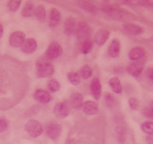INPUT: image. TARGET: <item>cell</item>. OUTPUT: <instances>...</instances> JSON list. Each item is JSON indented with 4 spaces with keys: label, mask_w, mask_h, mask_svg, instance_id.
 <instances>
[{
    "label": "cell",
    "mask_w": 153,
    "mask_h": 144,
    "mask_svg": "<svg viewBox=\"0 0 153 144\" xmlns=\"http://www.w3.org/2000/svg\"><path fill=\"white\" fill-rule=\"evenodd\" d=\"M54 73V66L46 57L39 58L36 62V74L39 78L49 77Z\"/></svg>",
    "instance_id": "obj_1"
},
{
    "label": "cell",
    "mask_w": 153,
    "mask_h": 144,
    "mask_svg": "<svg viewBox=\"0 0 153 144\" xmlns=\"http://www.w3.org/2000/svg\"><path fill=\"white\" fill-rule=\"evenodd\" d=\"M25 130L30 137H38L43 133L44 128L39 121L36 119H30L25 125Z\"/></svg>",
    "instance_id": "obj_2"
},
{
    "label": "cell",
    "mask_w": 153,
    "mask_h": 144,
    "mask_svg": "<svg viewBox=\"0 0 153 144\" xmlns=\"http://www.w3.org/2000/svg\"><path fill=\"white\" fill-rule=\"evenodd\" d=\"M43 128L47 137L52 140H56L59 137L62 130L61 125L57 122H48Z\"/></svg>",
    "instance_id": "obj_3"
},
{
    "label": "cell",
    "mask_w": 153,
    "mask_h": 144,
    "mask_svg": "<svg viewBox=\"0 0 153 144\" xmlns=\"http://www.w3.org/2000/svg\"><path fill=\"white\" fill-rule=\"evenodd\" d=\"M76 33L77 38L81 41L88 40V38L92 33V29L90 26L85 22H80L76 25Z\"/></svg>",
    "instance_id": "obj_4"
},
{
    "label": "cell",
    "mask_w": 153,
    "mask_h": 144,
    "mask_svg": "<svg viewBox=\"0 0 153 144\" xmlns=\"http://www.w3.org/2000/svg\"><path fill=\"white\" fill-rule=\"evenodd\" d=\"M104 12L108 15L109 16L112 18L118 20H126V19H132V16L130 13H127V12L122 11L117 9H113L112 7H105L103 9Z\"/></svg>",
    "instance_id": "obj_5"
},
{
    "label": "cell",
    "mask_w": 153,
    "mask_h": 144,
    "mask_svg": "<svg viewBox=\"0 0 153 144\" xmlns=\"http://www.w3.org/2000/svg\"><path fill=\"white\" fill-rule=\"evenodd\" d=\"M62 54V48L61 45L56 42H54V43H52L48 47L45 52V57L49 60H54L59 57Z\"/></svg>",
    "instance_id": "obj_6"
},
{
    "label": "cell",
    "mask_w": 153,
    "mask_h": 144,
    "mask_svg": "<svg viewBox=\"0 0 153 144\" xmlns=\"http://www.w3.org/2000/svg\"><path fill=\"white\" fill-rule=\"evenodd\" d=\"M53 112L58 118L63 119V118H65L69 115L70 110H69V107L67 105V103H64V102H60V103H58L55 105L54 108H53Z\"/></svg>",
    "instance_id": "obj_7"
},
{
    "label": "cell",
    "mask_w": 153,
    "mask_h": 144,
    "mask_svg": "<svg viewBox=\"0 0 153 144\" xmlns=\"http://www.w3.org/2000/svg\"><path fill=\"white\" fill-rule=\"evenodd\" d=\"M25 40V33L20 32V31H16V32L12 33L10 37H9V44L13 47L18 48V47L22 46Z\"/></svg>",
    "instance_id": "obj_8"
},
{
    "label": "cell",
    "mask_w": 153,
    "mask_h": 144,
    "mask_svg": "<svg viewBox=\"0 0 153 144\" xmlns=\"http://www.w3.org/2000/svg\"><path fill=\"white\" fill-rule=\"evenodd\" d=\"M61 13L57 9L55 8L51 9L49 15V19H48V22L50 27L54 28L58 26L61 22Z\"/></svg>",
    "instance_id": "obj_9"
},
{
    "label": "cell",
    "mask_w": 153,
    "mask_h": 144,
    "mask_svg": "<svg viewBox=\"0 0 153 144\" xmlns=\"http://www.w3.org/2000/svg\"><path fill=\"white\" fill-rule=\"evenodd\" d=\"M144 69V65L142 62H135L128 66L126 70L133 77H139Z\"/></svg>",
    "instance_id": "obj_10"
},
{
    "label": "cell",
    "mask_w": 153,
    "mask_h": 144,
    "mask_svg": "<svg viewBox=\"0 0 153 144\" xmlns=\"http://www.w3.org/2000/svg\"><path fill=\"white\" fill-rule=\"evenodd\" d=\"M33 96L36 101L43 104L49 103L52 99L49 93L44 90H36L33 94Z\"/></svg>",
    "instance_id": "obj_11"
},
{
    "label": "cell",
    "mask_w": 153,
    "mask_h": 144,
    "mask_svg": "<svg viewBox=\"0 0 153 144\" xmlns=\"http://www.w3.org/2000/svg\"><path fill=\"white\" fill-rule=\"evenodd\" d=\"M37 46H38V44H37L36 40H34L33 38H29L24 41L23 44L21 46V49H22V52L25 53L31 54L36 50Z\"/></svg>",
    "instance_id": "obj_12"
},
{
    "label": "cell",
    "mask_w": 153,
    "mask_h": 144,
    "mask_svg": "<svg viewBox=\"0 0 153 144\" xmlns=\"http://www.w3.org/2000/svg\"><path fill=\"white\" fill-rule=\"evenodd\" d=\"M82 109V111L88 116L96 115L98 113L99 110L97 103L93 101H85V103H83Z\"/></svg>",
    "instance_id": "obj_13"
},
{
    "label": "cell",
    "mask_w": 153,
    "mask_h": 144,
    "mask_svg": "<svg viewBox=\"0 0 153 144\" xmlns=\"http://www.w3.org/2000/svg\"><path fill=\"white\" fill-rule=\"evenodd\" d=\"M146 55L145 49L140 46L134 47L128 52V58L131 61H138L142 60Z\"/></svg>",
    "instance_id": "obj_14"
},
{
    "label": "cell",
    "mask_w": 153,
    "mask_h": 144,
    "mask_svg": "<svg viewBox=\"0 0 153 144\" xmlns=\"http://www.w3.org/2000/svg\"><path fill=\"white\" fill-rule=\"evenodd\" d=\"M123 29L126 33L132 36H138L144 32V29L142 26L133 23H125L123 25Z\"/></svg>",
    "instance_id": "obj_15"
},
{
    "label": "cell",
    "mask_w": 153,
    "mask_h": 144,
    "mask_svg": "<svg viewBox=\"0 0 153 144\" xmlns=\"http://www.w3.org/2000/svg\"><path fill=\"white\" fill-rule=\"evenodd\" d=\"M120 49H121V44L120 42L118 40H113L111 43L109 44L108 48V55L112 58H116L119 56V53H120Z\"/></svg>",
    "instance_id": "obj_16"
},
{
    "label": "cell",
    "mask_w": 153,
    "mask_h": 144,
    "mask_svg": "<svg viewBox=\"0 0 153 144\" xmlns=\"http://www.w3.org/2000/svg\"><path fill=\"white\" fill-rule=\"evenodd\" d=\"M90 90L92 96L96 99H99L102 94V85L98 78H95L91 82Z\"/></svg>",
    "instance_id": "obj_17"
},
{
    "label": "cell",
    "mask_w": 153,
    "mask_h": 144,
    "mask_svg": "<svg viewBox=\"0 0 153 144\" xmlns=\"http://www.w3.org/2000/svg\"><path fill=\"white\" fill-rule=\"evenodd\" d=\"M110 33L106 29H99L95 36V42L98 46L104 45L109 38Z\"/></svg>",
    "instance_id": "obj_18"
},
{
    "label": "cell",
    "mask_w": 153,
    "mask_h": 144,
    "mask_svg": "<svg viewBox=\"0 0 153 144\" xmlns=\"http://www.w3.org/2000/svg\"><path fill=\"white\" fill-rule=\"evenodd\" d=\"M77 4L82 10L86 13L91 14H96L98 13V7L92 2L87 1H78Z\"/></svg>",
    "instance_id": "obj_19"
},
{
    "label": "cell",
    "mask_w": 153,
    "mask_h": 144,
    "mask_svg": "<svg viewBox=\"0 0 153 144\" xmlns=\"http://www.w3.org/2000/svg\"><path fill=\"white\" fill-rule=\"evenodd\" d=\"M76 24L75 19L72 17H69L65 20L64 23V32L67 36H70L76 32Z\"/></svg>",
    "instance_id": "obj_20"
},
{
    "label": "cell",
    "mask_w": 153,
    "mask_h": 144,
    "mask_svg": "<svg viewBox=\"0 0 153 144\" xmlns=\"http://www.w3.org/2000/svg\"><path fill=\"white\" fill-rule=\"evenodd\" d=\"M70 104L75 109H79L82 106L83 97L82 95L79 93H75L70 96Z\"/></svg>",
    "instance_id": "obj_21"
},
{
    "label": "cell",
    "mask_w": 153,
    "mask_h": 144,
    "mask_svg": "<svg viewBox=\"0 0 153 144\" xmlns=\"http://www.w3.org/2000/svg\"><path fill=\"white\" fill-rule=\"evenodd\" d=\"M110 87L115 93L120 94L123 92V86L121 84V82L118 77L111 78L108 81Z\"/></svg>",
    "instance_id": "obj_22"
},
{
    "label": "cell",
    "mask_w": 153,
    "mask_h": 144,
    "mask_svg": "<svg viewBox=\"0 0 153 144\" xmlns=\"http://www.w3.org/2000/svg\"><path fill=\"white\" fill-rule=\"evenodd\" d=\"M35 9L36 8H35L34 4L32 2H27L22 9V16L24 18L32 17L35 15Z\"/></svg>",
    "instance_id": "obj_23"
},
{
    "label": "cell",
    "mask_w": 153,
    "mask_h": 144,
    "mask_svg": "<svg viewBox=\"0 0 153 144\" xmlns=\"http://www.w3.org/2000/svg\"><path fill=\"white\" fill-rule=\"evenodd\" d=\"M35 16L41 22H45L46 19V11L42 6H38L35 9Z\"/></svg>",
    "instance_id": "obj_24"
},
{
    "label": "cell",
    "mask_w": 153,
    "mask_h": 144,
    "mask_svg": "<svg viewBox=\"0 0 153 144\" xmlns=\"http://www.w3.org/2000/svg\"><path fill=\"white\" fill-rule=\"evenodd\" d=\"M67 77H68V81L70 82L74 86H78L79 85L81 82V77H80L79 72H70L67 74Z\"/></svg>",
    "instance_id": "obj_25"
},
{
    "label": "cell",
    "mask_w": 153,
    "mask_h": 144,
    "mask_svg": "<svg viewBox=\"0 0 153 144\" xmlns=\"http://www.w3.org/2000/svg\"><path fill=\"white\" fill-rule=\"evenodd\" d=\"M79 74V76L81 78H82L84 79H87L88 78H90L91 76H92V69L88 65H85L80 69Z\"/></svg>",
    "instance_id": "obj_26"
},
{
    "label": "cell",
    "mask_w": 153,
    "mask_h": 144,
    "mask_svg": "<svg viewBox=\"0 0 153 144\" xmlns=\"http://www.w3.org/2000/svg\"><path fill=\"white\" fill-rule=\"evenodd\" d=\"M141 130L148 135H153V122L150 121L143 122L141 125Z\"/></svg>",
    "instance_id": "obj_27"
},
{
    "label": "cell",
    "mask_w": 153,
    "mask_h": 144,
    "mask_svg": "<svg viewBox=\"0 0 153 144\" xmlns=\"http://www.w3.org/2000/svg\"><path fill=\"white\" fill-rule=\"evenodd\" d=\"M104 101H105V106H106L107 107H109V108L115 106V105L117 103V100H116V99L114 97L112 94H110V93H106L105 95Z\"/></svg>",
    "instance_id": "obj_28"
},
{
    "label": "cell",
    "mask_w": 153,
    "mask_h": 144,
    "mask_svg": "<svg viewBox=\"0 0 153 144\" xmlns=\"http://www.w3.org/2000/svg\"><path fill=\"white\" fill-rule=\"evenodd\" d=\"M60 89L59 83L56 80V79H50L48 82V90L51 93H56L59 91Z\"/></svg>",
    "instance_id": "obj_29"
},
{
    "label": "cell",
    "mask_w": 153,
    "mask_h": 144,
    "mask_svg": "<svg viewBox=\"0 0 153 144\" xmlns=\"http://www.w3.org/2000/svg\"><path fill=\"white\" fill-rule=\"evenodd\" d=\"M93 44L90 40H85L83 41L81 46V52L84 55H87L92 49Z\"/></svg>",
    "instance_id": "obj_30"
},
{
    "label": "cell",
    "mask_w": 153,
    "mask_h": 144,
    "mask_svg": "<svg viewBox=\"0 0 153 144\" xmlns=\"http://www.w3.org/2000/svg\"><path fill=\"white\" fill-rule=\"evenodd\" d=\"M20 5H21V1L19 0H12L8 2V9H9V11L16 13L19 9Z\"/></svg>",
    "instance_id": "obj_31"
},
{
    "label": "cell",
    "mask_w": 153,
    "mask_h": 144,
    "mask_svg": "<svg viewBox=\"0 0 153 144\" xmlns=\"http://www.w3.org/2000/svg\"><path fill=\"white\" fill-rule=\"evenodd\" d=\"M128 105H129L130 108L133 110H136L139 108V100L135 97H131L128 99Z\"/></svg>",
    "instance_id": "obj_32"
},
{
    "label": "cell",
    "mask_w": 153,
    "mask_h": 144,
    "mask_svg": "<svg viewBox=\"0 0 153 144\" xmlns=\"http://www.w3.org/2000/svg\"><path fill=\"white\" fill-rule=\"evenodd\" d=\"M9 126V122L5 118H0V133L6 131Z\"/></svg>",
    "instance_id": "obj_33"
},
{
    "label": "cell",
    "mask_w": 153,
    "mask_h": 144,
    "mask_svg": "<svg viewBox=\"0 0 153 144\" xmlns=\"http://www.w3.org/2000/svg\"><path fill=\"white\" fill-rule=\"evenodd\" d=\"M146 76L149 83L153 85V68L148 69L146 71Z\"/></svg>",
    "instance_id": "obj_34"
},
{
    "label": "cell",
    "mask_w": 153,
    "mask_h": 144,
    "mask_svg": "<svg viewBox=\"0 0 153 144\" xmlns=\"http://www.w3.org/2000/svg\"><path fill=\"white\" fill-rule=\"evenodd\" d=\"M142 113H143L144 116L148 117V118H152L153 117L152 113V112L150 111L149 109V107H146V109H144L143 111H142Z\"/></svg>",
    "instance_id": "obj_35"
},
{
    "label": "cell",
    "mask_w": 153,
    "mask_h": 144,
    "mask_svg": "<svg viewBox=\"0 0 153 144\" xmlns=\"http://www.w3.org/2000/svg\"><path fill=\"white\" fill-rule=\"evenodd\" d=\"M146 142L148 144H153V135H149L146 137Z\"/></svg>",
    "instance_id": "obj_36"
},
{
    "label": "cell",
    "mask_w": 153,
    "mask_h": 144,
    "mask_svg": "<svg viewBox=\"0 0 153 144\" xmlns=\"http://www.w3.org/2000/svg\"><path fill=\"white\" fill-rule=\"evenodd\" d=\"M148 107H149V109L150 111L152 112V115H153V100H152L151 102H150L149 106H148Z\"/></svg>",
    "instance_id": "obj_37"
},
{
    "label": "cell",
    "mask_w": 153,
    "mask_h": 144,
    "mask_svg": "<svg viewBox=\"0 0 153 144\" xmlns=\"http://www.w3.org/2000/svg\"><path fill=\"white\" fill-rule=\"evenodd\" d=\"M3 33H4V29H3V26L1 23H0V38L3 36Z\"/></svg>",
    "instance_id": "obj_38"
}]
</instances>
